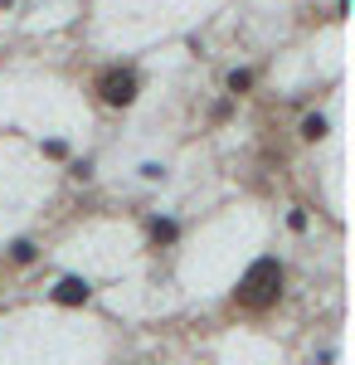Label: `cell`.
I'll return each instance as SVG.
<instances>
[{
    "label": "cell",
    "instance_id": "obj_4",
    "mask_svg": "<svg viewBox=\"0 0 355 365\" xmlns=\"http://www.w3.org/2000/svg\"><path fill=\"white\" fill-rule=\"evenodd\" d=\"M326 132H331V122H326L321 113H307V117H302V127H297V137H302V141H321Z\"/></svg>",
    "mask_w": 355,
    "mask_h": 365
},
{
    "label": "cell",
    "instance_id": "obj_5",
    "mask_svg": "<svg viewBox=\"0 0 355 365\" xmlns=\"http://www.w3.org/2000/svg\"><path fill=\"white\" fill-rule=\"evenodd\" d=\"M34 258H39V244H34V239H15V244H10V263L25 268V263H34Z\"/></svg>",
    "mask_w": 355,
    "mask_h": 365
},
{
    "label": "cell",
    "instance_id": "obj_1",
    "mask_svg": "<svg viewBox=\"0 0 355 365\" xmlns=\"http://www.w3.org/2000/svg\"><path fill=\"white\" fill-rule=\"evenodd\" d=\"M282 282H287V268L277 258H253L248 273L234 287V307L239 312H273L282 302Z\"/></svg>",
    "mask_w": 355,
    "mask_h": 365
},
{
    "label": "cell",
    "instance_id": "obj_7",
    "mask_svg": "<svg viewBox=\"0 0 355 365\" xmlns=\"http://www.w3.org/2000/svg\"><path fill=\"white\" fill-rule=\"evenodd\" d=\"M151 239H156V244H175V234H180V229H175V220H151Z\"/></svg>",
    "mask_w": 355,
    "mask_h": 365
},
{
    "label": "cell",
    "instance_id": "obj_6",
    "mask_svg": "<svg viewBox=\"0 0 355 365\" xmlns=\"http://www.w3.org/2000/svg\"><path fill=\"white\" fill-rule=\"evenodd\" d=\"M248 88H253V68H234L229 73V98H244Z\"/></svg>",
    "mask_w": 355,
    "mask_h": 365
},
{
    "label": "cell",
    "instance_id": "obj_2",
    "mask_svg": "<svg viewBox=\"0 0 355 365\" xmlns=\"http://www.w3.org/2000/svg\"><path fill=\"white\" fill-rule=\"evenodd\" d=\"M93 93H98V103H108V108H132L141 93V73L132 63H108L98 78H93Z\"/></svg>",
    "mask_w": 355,
    "mask_h": 365
},
{
    "label": "cell",
    "instance_id": "obj_3",
    "mask_svg": "<svg viewBox=\"0 0 355 365\" xmlns=\"http://www.w3.org/2000/svg\"><path fill=\"white\" fill-rule=\"evenodd\" d=\"M88 297H93L88 278H58V287H54V302H58V307H88Z\"/></svg>",
    "mask_w": 355,
    "mask_h": 365
}]
</instances>
